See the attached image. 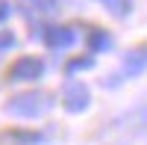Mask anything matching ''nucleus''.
<instances>
[{
	"label": "nucleus",
	"mask_w": 147,
	"mask_h": 145,
	"mask_svg": "<svg viewBox=\"0 0 147 145\" xmlns=\"http://www.w3.org/2000/svg\"><path fill=\"white\" fill-rule=\"evenodd\" d=\"M53 107V101H50V95H44V92H21V95H15L9 104H6V113L9 116H15V118H38V116H44L47 110Z\"/></svg>",
	"instance_id": "obj_1"
},
{
	"label": "nucleus",
	"mask_w": 147,
	"mask_h": 145,
	"mask_svg": "<svg viewBox=\"0 0 147 145\" xmlns=\"http://www.w3.org/2000/svg\"><path fill=\"white\" fill-rule=\"evenodd\" d=\"M41 74H44V62L38 56H21L9 68V80L12 83H30V80H38Z\"/></svg>",
	"instance_id": "obj_2"
},
{
	"label": "nucleus",
	"mask_w": 147,
	"mask_h": 145,
	"mask_svg": "<svg viewBox=\"0 0 147 145\" xmlns=\"http://www.w3.org/2000/svg\"><path fill=\"white\" fill-rule=\"evenodd\" d=\"M144 68H147V44H138V47H132V51L124 56V65H121V71L115 74L112 86L121 83V80H127V77H138Z\"/></svg>",
	"instance_id": "obj_3"
},
{
	"label": "nucleus",
	"mask_w": 147,
	"mask_h": 145,
	"mask_svg": "<svg viewBox=\"0 0 147 145\" xmlns=\"http://www.w3.org/2000/svg\"><path fill=\"white\" fill-rule=\"evenodd\" d=\"M88 101H91V95H88V89H85L82 83H77V80L65 83V89H62V107H65L68 113L88 110Z\"/></svg>",
	"instance_id": "obj_4"
},
{
	"label": "nucleus",
	"mask_w": 147,
	"mask_h": 145,
	"mask_svg": "<svg viewBox=\"0 0 147 145\" xmlns=\"http://www.w3.org/2000/svg\"><path fill=\"white\" fill-rule=\"evenodd\" d=\"M74 30L71 27H47L44 30V42H47V47L50 51H68V47L74 44Z\"/></svg>",
	"instance_id": "obj_5"
},
{
	"label": "nucleus",
	"mask_w": 147,
	"mask_h": 145,
	"mask_svg": "<svg viewBox=\"0 0 147 145\" xmlns=\"http://www.w3.org/2000/svg\"><path fill=\"white\" fill-rule=\"evenodd\" d=\"M41 133H24V130H15V133H3L0 136V145H38Z\"/></svg>",
	"instance_id": "obj_6"
},
{
	"label": "nucleus",
	"mask_w": 147,
	"mask_h": 145,
	"mask_svg": "<svg viewBox=\"0 0 147 145\" xmlns=\"http://www.w3.org/2000/svg\"><path fill=\"white\" fill-rule=\"evenodd\" d=\"M112 47V36H109L106 30H91L88 33V51L91 53H103Z\"/></svg>",
	"instance_id": "obj_7"
},
{
	"label": "nucleus",
	"mask_w": 147,
	"mask_h": 145,
	"mask_svg": "<svg viewBox=\"0 0 147 145\" xmlns=\"http://www.w3.org/2000/svg\"><path fill=\"white\" fill-rule=\"evenodd\" d=\"M106 3V9L112 12L115 18H124V15H129V9H132V0H103Z\"/></svg>",
	"instance_id": "obj_8"
},
{
	"label": "nucleus",
	"mask_w": 147,
	"mask_h": 145,
	"mask_svg": "<svg viewBox=\"0 0 147 145\" xmlns=\"http://www.w3.org/2000/svg\"><path fill=\"white\" fill-rule=\"evenodd\" d=\"M94 65V59L91 56H80V59H71V62H68V74H77V71H85V68H91Z\"/></svg>",
	"instance_id": "obj_9"
},
{
	"label": "nucleus",
	"mask_w": 147,
	"mask_h": 145,
	"mask_svg": "<svg viewBox=\"0 0 147 145\" xmlns=\"http://www.w3.org/2000/svg\"><path fill=\"white\" fill-rule=\"evenodd\" d=\"M15 44V36H12V30H0V51H6V47Z\"/></svg>",
	"instance_id": "obj_10"
},
{
	"label": "nucleus",
	"mask_w": 147,
	"mask_h": 145,
	"mask_svg": "<svg viewBox=\"0 0 147 145\" xmlns=\"http://www.w3.org/2000/svg\"><path fill=\"white\" fill-rule=\"evenodd\" d=\"M30 6H38L41 12H53L56 9V0H30Z\"/></svg>",
	"instance_id": "obj_11"
},
{
	"label": "nucleus",
	"mask_w": 147,
	"mask_h": 145,
	"mask_svg": "<svg viewBox=\"0 0 147 145\" xmlns=\"http://www.w3.org/2000/svg\"><path fill=\"white\" fill-rule=\"evenodd\" d=\"M9 15H12V3L9 0H0V24H3Z\"/></svg>",
	"instance_id": "obj_12"
}]
</instances>
